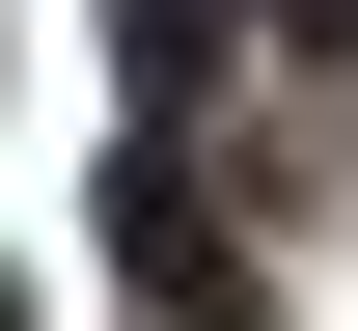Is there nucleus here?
<instances>
[{
  "instance_id": "nucleus-1",
  "label": "nucleus",
  "mask_w": 358,
  "mask_h": 331,
  "mask_svg": "<svg viewBox=\"0 0 358 331\" xmlns=\"http://www.w3.org/2000/svg\"><path fill=\"white\" fill-rule=\"evenodd\" d=\"M110 248H138V331H275V276H248V248H221V193H193L166 139L110 166Z\"/></svg>"
},
{
  "instance_id": "nucleus-2",
  "label": "nucleus",
  "mask_w": 358,
  "mask_h": 331,
  "mask_svg": "<svg viewBox=\"0 0 358 331\" xmlns=\"http://www.w3.org/2000/svg\"><path fill=\"white\" fill-rule=\"evenodd\" d=\"M110 83H138V111H193V83H221V0H110Z\"/></svg>"
},
{
  "instance_id": "nucleus-3",
  "label": "nucleus",
  "mask_w": 358,
  "mask_h": 331,
  "mask_svg": "<svg viewBox=\"0 0 358 331\" xmlns=\"http://www.w3.org/2000/svg\"><path fill=\"white\" fill-rule=\"evenodd\" d=\"M0 331H28V276H0Z\"/></svg>"
},
{
  "instance_id": "nucleus-4",
  "label": "nucleus",
  "mask_w": 358,
  "mask_h": 331,
  "mask_svg": "<svg viewBox=\"0 0 358 331\" xmlns=\"http://www.w3.org/2000/svg\"><path fill=\"white\" fill-rule=\"evenodd\" d=\"M303 28H358V0H303Z\"/></svg>"
}]
</instances>
